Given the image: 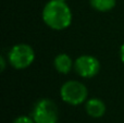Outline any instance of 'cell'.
Listing matches in <instances>:
<instances>
[{"label": "cell", "mask_w": 124, "mask_h": 123, "mask_svg": "<svg viewBox=\"0 0 124 123\" xmlns=\"http://www.w3.org/2000/svg\"><path fill=\"white\" fill-rule=\"evenodd\" d=\"M43 21L48 27L54 31H63L72 24L73 14L66 1L49 0L43 9Z\"/></svg>", "instance_id": "cell-1"}, {"label": "cell", "mask_w": 124, "mask_h": 123, "mask_svg": "<svg viewBox=\"0 0 124 123\" xmlns=\"http://www.w3.org/2000/svg\"><path fill=\"white\" fill-rule=\"evenodd\" d=\"M61 99L71 106H78L86 102L88 89L85 84L78 81H68L60 88Z\"/></svg>", "instance_id": "cell-2"}, {"label": "cell", "mask_w": 124, "mask_h": 123, "mask_svg": "<svg viewBox=\"0 0 124 123\" xmlns=\"http://www.w3.org/2000/svg\"><path fill=\"white\" fill-rule=\"evenodd\" d=\"M35 60V51L27 44L14 45L8 52V61L14 69L23 70L28 68Z\"/></svg>", "instance_id": "cell-3"}, {"label": "cell", "mask_w": 124, "mask_h": 123, "mask_svg": "<svg viewBox=\"0 0 124 123\" xmlns=\"http://www.w3.org/2000/svg\"><path fill=\"white\" fill-rule=\"evenodd\" d=\"M32 118L35 123H57L59 119L58 107L52 100L43 98L35 104Z\"/></svg>", "instance_id": "cell-4"}, {"label": "cell", "mask_w": 124, "mask_h": 123, "mask_svg": "<svg viewBox=\"0 0 124 123\" xmlns=\"http://www.w3.org/2000/svg\"><path fill=\"white\" fill-rule=\"evenodd\" d=\"M74 70L81 77L92 78L98 74L100 70V62L96 57L83 54L74 61Z\"/></svg>", "instance_id": "cell-5"}, {"label": "cell", "mask_w": 124, "mask_h": 123, "mask_svg": "<svg viewBox=\"0 0 124 123\" xmlns=\"http://www.w3.org/2000/svg\"><path fill=\"white\" fill-rule=\"evenodd\" d=\"M85 110L89 117L98 119L105 115L106 104L99 98H90L85 102Z\"/></svg>", "instance_id": "cell-6"}, {"label": "cell", "mask_w": 124, "mask_h": 123, "mask_svg": "<svg viewBox=\"0 0 124 123\" xmlns=\"http://www.w3.org/2000/svg\"><path fill=\"white\" fill-rule=\"evenodd\" d=\"M54 69L61 74H68L70 73L72 67H74V62L72 61L71 57L66 54H59L56 56L54 60Z\"/></svg>", "instance_id": "cell-7"}, {"label": "cell", "mask_w": 124, "mask_h": 123, "mask_svg": "<svg viewBox=\"0 0 124 123\" xmlns=\"http://www.w3.org/2000/svg\"><path fill=\"white\" fill-rule=\"evenodd\" d=\"M93 9L99 12H109L116 7V0H89Z\"/></svg>", "instance_id": "cell-8"}, {"label": "cell", "mask_w": 124, "mask_h": 123, "mask_svg": "<svg viewBox=\"0 0 124 123\" xmlns=\"http://www.w3.org/2000/svg\"><path fill=\"white\" fill-rule=\"evenodd\" d=\"M12 123H35V121L33 118H30L27 115H20V117L15 118Z\"/></svg>", "instance_id": "cell-9"}, {"label": "cell", "mask_w": 124, "mask_h": 123, "mask_svg": "<svg viewBox=\"0 0 124 123\" xmlns=\"http://www.w3.org/2000/svg\"><path fill=\"white\" fill-rule=\"evenodd\" d=\"M0 64H1V72H3L4 71V69H6V59H4V57L3 56H1L0 57Z\"/></svg>", "instance_id": "cell-10"}, {"label": "cell", "mask_w": 124, "mask_h": 123, "mask_svg": "<svg viewBox=\"0 0 124 123\" xmlns=\"http://www.w3.org/2000/svg\"><path fill=\"white\" fill-rule=\"evenodd\" d=\"M120 58H121V60H122V62L124 63V44L120 48Z\"/></svg>", "instance_id": "cell-11"}, {"label": "cell", "mask_w": 124, "mask_h": 123, "mask_svg": "<svg viewBox=\"0 0 124 123\" xmlns=\"http://www.w3.org/2000/svg\"><path fill=\"white\" fill-rule=\"evenodd\" d=\"M62 1H66V0H62Z\"/></svg>", "instance_id": "cell-12"}]
</instances>
